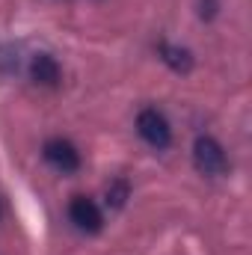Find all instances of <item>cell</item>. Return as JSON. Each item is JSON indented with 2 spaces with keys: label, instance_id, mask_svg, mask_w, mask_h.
Instances as JSON below:
<instances>
[{
  "label": "cell",
  "instance_id": "7a4b0ae2",
  "mask_svg": "<svg viewBox=\"0 0 252 255\" xmlns=\"http://www.w3.org/2000/svg\"><path fill=\"white\" fill-rule=\"evenodd\" d=\"M136 133L151 148H169V142H172V128L166 122V116L160 110H154V107L139 110V116H136Z\"/></svg>",
  "mask_w": 252,
  "mask_h": 255
},
{
  "label": "cell",
  "instance_id": "6da1fadb",
  "mask_svg": "<svg viewBox=\"0 0 252 255\" xmlns=\"http://www.w3.org/2000/svg\"><path fill=\"white\" fill-rule=\"evenodd\" d=\"M193 163L202 175H211V178L226 175V169H229V157H226L223 145L214 136H205V133L196 136V142H193Z\"/></svg>",
  "mask_w": 252,
  "mask_h": 255
},
{
  "label": "cell",
  "instance_id": "ba28073f",
  "mask_svg": "<svg viewBox=\"0 0 252 255\" xmlns=\"http://www.w3.org/2000/svg\"><path fill=\"white\" fill-rule=\"evenodd\" d=\"M199 6H202V9H199L202 18H214V15H217V0H202Z\"/></svg>",
  "mask_w": 252,
  "mask_h": 255
},
{
  "label": "cell",
  "instance_id": "277c9868",
  "mask_svg": "<svg viewBox=\"0 0 252 255\" xmlns=\"http://www.w3.org/2000/svg\"><path fill=\"white\" fill-rule=\"evenodd\" d=\"M45 160L60 172H77L80 169V151L68 139H60V136L45 142Z\"/></svg>",
  "mask_w": 252,
  "mask_h": 255
},
{
  "label": "cell",
  "instance_id": "52a82bcc",
  "mask_svg": "<svg viewBox=\"0 0 252 255\" xmlns=\"http://www.w3.org/2000/svg\"><path fill=\"white\" fill-rule=\"evenodd\" d=\"M125 199H127V181H113V184L107 187V205L122 208Z\"/></svg>",
  "mask_w": 252,
  "mask_h": 255
},
{
  "label": "cell",
  "instance_id": "5b68a950",
  "mask_svg": "<svg viewBox=\"0 0 252 255\" xmlns=\"http://www.w3.org/2000/svg\"><path fill=\"white\" fill-rule=\"evenodd\" d=\"M30 77L39 86H57L60 83V65L51 54H36L30 63Z\"/></svg>",
  "mask_w": 252,
  "mask_h": 255
},
{
  "label": "cell",
  "instance_id": "3957f363",
  "mask_svg": "<svg viewBox=\"0 0 252 255\" xmlns=\"http://www.w3.org/2000/svg\"><path fill=\"white\" fill-rule=\"evenodd\" d=\"M68 220H71L80 232H86V235H95V232H101V226H104L101 208H98L89 196H74V199L68 202Z\"/></svg>",
  "mask_w": 252,
  "mask_h": 255
},
{
  "label": "cell",
  "instance_id": "8992f818",
  "mask_svg": "<svg viewBox=\"0 0 252 255\" xmlns=\"http://www.w3.org/2000/svg\"><path fill=\"white\" fill-rule=\"evenodd\" d=\"M157 54H160V60L169 65L172 71H190L193 68V57H190L187 48H175L169 42H160L157 45Z\"/></svg>",
  "mask_w": 252,
  "mask_h": 255
}]
</instances>
